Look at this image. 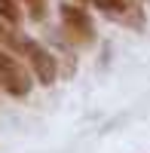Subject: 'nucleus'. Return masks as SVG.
<instances>
[{
    "label": "nucleus",
    "instance_id": "1",
    "mask_svg": "<svg viewBox=\"0 0 150 153\" xmlns=\"http://www.w3.org/2000/svg\"><path fill=\"white\" fill-rule=\"evenodd\" d=\"M19 55L28 58V65H31V71H34V76H37V83L52 86V83L58 80V61H55V55L49 52L43 43H37L34 37L22 34V40H19Z\"/></svg>",
    "mask_w": 150,
    "mask_h": 153
},
{
    "label": "nucleus",
    "instance_id": "2",
    "mask_svg": "<svg viewBox=\"0 0 150 153\" xmlns=\"http://www.w3.org/2000/svg\"><path fill=\"white\" fill-rule=\"evenodd\" d=\"M58 16H61V31L71 43L77 46H92L95 43V25L92 16L77 3H61L58 6Z\"/></svg>",
    "mask_w": 150,
    "mask_h": 153
},
{
    "label": "nucleus",
    "instance_id": "3",
    "mask_svg": "<svg viewBox=\"0 0 150 153\" xmlns=\"http://www.w3.org/2000/svg\"><path fill=\"white\" fill-rule=\"evenodd\" d=\"M31 74L22 68L19 58H12V52H6V49H0V89H3L6 95L12 98H25L31 92Z\"/></svg>",
    "mask_w": 150,
    "mask_h": 153
},
{
    "label": "nucleus",
    "instance_id": "4",
    "mask_svg": "<svg viewBox=\"0 0 150 153\" xmlns=\"http://www.w3.org/2000/svg\"><path fill=\"white\" fill-rule=\"evenodd\" d=\"M89 3H95L110 19H120V22L132 25V28H144V16H141V9L135 6L132 0H89Z\"/></svg>",
    "mask_w": 150,
    "mask_h": 153
},
{
    "label": "nucleus",
    "instance_id": "5",
    "mask_svg": "<svg viewBox=\"0 0 150 153\" xmlns=\"http://www.w3.org/2000/svg\"><path fill=\"white\" fill-rule=\"evenodd\" d=\"M19 40H22V34L12 28V25H6L3 19H0V49H6V52H19Z\"/></svg>",
    "mask_w": 150,
    "mask_h": 153
},
{
    "label": "nucleus",
    "instance_id": "6",
    "mask_svg": "<svg viewBox=\"0 0 150 153\" xmlns=\"http://www.w3.org/2000/svg\"><path fill=\"white\" fill-rule=\"evenodd\" d=\"M0 19L12 28H19L22 22V9H19V0H0Z\"/></svg>",
    "mask_w": 150,
    "mask_h": 153
},
{
    "label": "nucleus",
    "instance_id": "7",
    "mask_svg": "<svg viewBox=\"0 0 150 153\" xmlns=\"http://www.w3.org/2000/svg\"><path fill=\"white\" fill-rule=\"evenodd\" d=\"M19 3L25 6L31 22H43L46 19V0H19Z\"/></svg>",
    "mask_w": 150,
    "mask_h": 153
}]
</instances>
